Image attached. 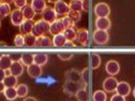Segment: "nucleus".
Instances as JSON below:
<instances>
[{
    "mask_svg": "<svg viewBox=\"0 0 135 101\" xmlns=\"http://www.w3.org/2000/svg\"><path fill=\"white\" fill-rule=\"evenodd\" d=\"M49 24L41 19L35 22L31 33L36 37H38L46 34L49 32Z\"/></svg>",
    "mask_w": 135,
    "mask_h": 101,
    "instance_id": "f257e3e1",
    "label": "nucleus"
},
{
    "mask_svg": "<svg viewBox=\"0 0 135 101\" xmlns=\"http://www.w3.org/2000/svg\"><path fill=\"white\" fill-rule=\"evenodd\" d=\"M93 40L95 44L98 45H104L108 43L109 39V34L108 31L95 30L93 33Z\"/></svg>",
    "mask_w": 135,
    "mask_h": 101,
    "instance_id": "f03ea898",
    "label": "nucleus"
},
{
    "mask_svg": "<svg viewBox=\"0 0 135 101\" xmlns=\"http://www.w3.org/2000/svg\"><path fill=\"white\" fill-rule=\"evenodd\" d=\"M110 7L105 2H99L94 7V14L97 18L108 17L110 15Z\"/></svg>",
    "mask_w": 135,
    "mask_h": 101,
    "instance_id": "7ed1b4c3",
    "label": "nucleus"
},
{
    "mask_svg": "<svg viewBox=\"0 0 135 101\" xmlns=\"http://www.w3.org/2000/svg\"><path fill=\"white\" fill-rule=\"evenodd\" d=\"M81 82H74L72 81L66 80L63 86V91L66 94L70 96H75L77 91L82 88Z\"/></svg>",
    "mask_w": 135,
    "mask_h": 101,
    "instance_id": "20e7f679",
    "label": "nucleus"
},
{
    "mask_svg": "<svg viewBox=\"0 0 135 101\" xmlns=\"http://www.w3.org/2000/svg\"><path fill=\"white\" fill-rule=\"evenodd\" d=\"M54 9L57 14V16L64 17L68 16L69 14L70 9L69 5L64 0H60L55 3H54Z\"/></svg>",
    "mask_w": 135,
    "mask_h": 101,
    "instance_id": "39448f33",
    "label": "nucleus"
},
{
    "mask_svg": "<svg viewBox=\"0 0 135 101\" xmlns=\"http://www.w3.org/2000/svg\"><path fill=\"white\" fill-rule=\"evenodd\" d=\"M75 41L81 46H89L90 41H89V33L88 30L85 28H80V29L77 30L76 38Z\"/></svg>",
    "mask_w": 135,
    "mask_h": 101,
    "instance_id": "423d86ee",
    "label": "nucleus"
},
{
    "mask_svg": "<svg viewBox=\"0 0 135 101\" xmlns=\"http://www.w3.org/2000/svg\"><path fill=\"white\" fill-rule=\"evenodd\" d=\"M118 81L116 78L113 76H110L105 79L103 83V88L105 92L112 93L116 90Z\"/></svg>",
    "mask_w": 135,
    "mask_h": 101,
    "instance_id": "0eeeda50",
    "label": "nucleus"
},
{
    "mask_svg": "<svg viewBox=\"0 0 135 101\" xmlns=\"http://www.w3.org/2000/svg\"><path fill=\"white\" fill-rule=\"evenodd\" d=\"M42 20L47 22L49 24L57 19V15L51 7H47L41 14Z\"/></svg>",
    "mask_w": 135,
    "mask_h": 101,
    "instance_id": "6e6552de",
    "label": "nucleus"
},
{
    "mask_svg": "<svg viewBox=\"0 0 135 101\" xmlns=\"http://www.w3.org/2000/svg\"><path fill=\"white\" fill-rule=\"evenodd\" d=\"M11 22L14 26H19L25 20L22 11L20 9H15L10 13Z\"/></svg>",
    "mask_w": 135,
    "mask_h": 101,
    "instance_id": "1a4fd4ad",
    "label": "nucleus"
},
{
    "mask_svg": "<svg viewBox=\"0 0 135 101\" xmlns=\"http://www.w3.org/2000/svg\"><path fill=\"white\" fill-rule=\"evenodd\" d=\"M66 29L64 26L61 18L57 19V20L49 24V32L51 35L55 36L56 34L63 33L64 30Z\"/></svg>",
    "mask_w": 135,
    "mask_h": 101,
    "instance_id": "9d476101",
    "label": "nucleus"
},
{
    "mask_svg": "<svg viewBox=\"0 0 135 101\" xmlns=\"http://www.w3.org/2000/svg\"><path fill=\"white\" fill-rule=\"evenodd\" d=\"M106 72L109 75L114 76L117 75L120 71V65L115 60H109L105 65Z\"/></svg>",
    "mask_w": 135,
    "mask_h": 101,
    "instance_id": "9b49d317",
    "label": "nucleus"
},
{
    "mask_svg": "<svg viewBox=\"0 0 135 101\" xmlns=\"http://www.w3.org/2000/svg\"><path fill=\"white\" fill-rule=\"evenodd\" d=\"M95 25L97 29L108 31L112 26V22L108 17L97 18L95 20Z\"/></svg>",
    "mask_w": 135,
    "mask_h": 101,
    "instance_id": "f8f14e48",
    "label": "nucleus"
},
{
    "mask_svg": "<svg viewBox=\"0 0 135 101\" xmlns=\"http://www.w3.org/2000/svg\"><path fill=\"white\" fill-rule=\"evenodd\" d=\"M9 74L18 78L24 72V65L20 61H13L9 69Z\"/></svg>",
    "mask_w": 135,
    "mask_h": 101,
    "instance_id": "ddd939ff",
    "label": "nucleus"
},
{
    "mask_svg": "<svg viewBox=\"0 0 135 101\" xmlns=\"http://www.w3.org/2000/svg\"><path fill=\"white\" fill-rule=\"evenodd\" d=\"M115 92L118 94H120L124 97H128L131 92V87L130 84L126 82H118Z\"/></svg>",
    "mask_w": 135,
    "mask_h": 101,
    "instance_id": "4468645a",
    "label": "nucleus"
},
{
    "mask_svg": "<svg viewBox=\"0 0 135 101\" xmlns=\"http://www.w3.org/2000/svg\"><path fill=\"white\" fill-rule=\"evenodd\" d=\"M66 80L72 81L74 82H80L81 81V74L76 69H71L65 73Z\"/></svg>",
    "mask_w": 135,
    "mask_h": 101,
    "instance_id": "2eb2a0df",
    "label": "nucleus"
},
{
    "mask_svg": "<svg viewBox=\"0 0 135 101\" xmlns=\"http://www.w3.org/2000/svg\"><path fill=\"white\" fill-rule=\"evenodd\" d=\"M35 22L33 20H25L19 26V31L23 36L31 33Z\"/></svg>",
    "mask_w": 135,
    "mask_h": 101,
    "instance_id": "dca6fc26",
    "label": "nucleus"
},
{
    "mask_svg": "<svg viewBox=\"0 0 135 101\" xmlns=\"http://www.w3.org/2000/svg\"><path fill=\"white\" fill-rule=\"evenodd\" d=\"M27 73L32 78H39L43 73L41 66H39L33 63L27 67Z\"/></svg>",
    "mask_w": 135,
    "mask_h": 101,
    "instance_id": "f3484780",
    "label": "nucleus"
},
{
    "mask_svg": "<svg viewBox=\"0 0 135 101\" xmlns=\"http://www.w3.org/2000/svg\"><path fill=\"white\" fill-rule=\"evenodd\" d=\"M31 6L36 14H41L47 8L46 0H31Z\"/></svg>",
    "mask_w": 135,
    "mask_h": 101,
    "instance_id": "a211bd4d",
    "label": "nucleus"
},
{
    "mask_svg": "<svg viewBox=\"0 0 135 101\" xmlns=\"http://www.w3.org/2000/svg\"><path fill=\"white\" fill-rule=\"evenodd\" d=\"M53 45L52 40L47 36L37 37L35 47H50Z\"/></svg>",
    "mask_w": 135,
    "mask_h": 101,
    "instance_id": "6ab92c4d",
    "label": "nucleus"
},
{
    "mask_svg": "<svg viewBox=\"0 0 135 101\" xmlns=\"http://www.w3.org/2000/svg\"><path fill=\"white\" fill-rule=\"evenodd\" d=\"M12 62L13 61L9 55L3 54L0 58V69H3L5 71L9 70Z\"/></svg>",
    "mask_w": 135,
    "mask_h": 101,
    "instance_id": "aec40b11",
    "label": "nucleus"
},
{
    "mask_svg": "<svg viewBox=\"0 0 135 101\" xmlns=\"http://www.w3.org/2000/svg\"><path fill=\"white\" fill-rule=\"evenodd\" d=\"M6 88H16L18 85V78L14 75H6L3 80Z\"/></svg>",
    "mask_w": 135,
    "mask_h": 101,
    "instance_id": "412c9836",
    "label": "nucleus"
},
{
    "mask_svg": "<svg viewBox=\"0 0 135 101\" xmlns=\"http://www.w3.org/2000/svg\"><path fill=\"white\" fill-rule=\"evenodd\" d=\"M66 41H67V39L63 33L56 34L53 37V46L55 47H63Z\"/></svg>",
    "mask_w": 135,
    "mask_h": 101,
    "instance_id": "4be33fe9",
    "label": "nucleus"
},
{
    "mask_svg": "<svg viewBox=\"0 0 135 101\" xmlns=\"http://www.w3.org/2000/svg\"><path fill=\"white\" fill-rule=\"evenodd\" d=\"M33 60L34 63L42 67L47 63L48 55L45 53L34 54Z\"/></svg>",
    "mask_w": 135,
    "mask_h": 101,
    "instance_id": "5701e85b",
    "label": "nucleus"
},
{
    "mask_svg": "<svg viewBox=\"0 0 135 101\" xmlns=\"http://www.w3.org/2000/svg\"><path fill=\"white\" fill-rule=\"evenodd\" d=\"M22 14H23L25 20H33L35 16L37 14L35 13L33 8H32L31 5L27 4L22 9Z\"/></svg>",
    "mask_w": 135,
    "mask_h": 101,
    "instance_id": "b1692460",
    "label": "nucleus"
},
{
    "mask_svg": "<svg viewBox=\"0 0 135 101\" xmlns=\"http://www.w3.org/2000/svg\"><path fill=\"white\" fill-rule=\"evenodd\" d=\"M63 34H64L67 41H74L76 38L77 31L76 30L75 26H72V27L66 28L63 32Z\"/></svg>",
    "mask_w": 135,
    "mask_h": 101,
    "instance_id": "393cba45",
    "label": "nucleus"
},
{
    "mask_svg": "<svg viewBox=\"0 0 135 101\" xmlns=\"http://www.w3.org/2000/svg\"><path fill=\"white\" fill-rule=\"evenodd\" d=\"M3 94L8 100L12 101L18 97L16 88H6L3 91Z\"/></svg>",
    "mask_w": 135,
    "mask_h": 101,
    "instance_id": "a878e982",
    "label": "nucleus"
},
{
    "mask_svg": "<svg viewBox=\"0 0 135 101\" xmlns=\"http://www.w3.org/2000/svg\"><path fill=\"white\" fill-rule=\"evenodd\" d=\"M16 89L18 98H25L28 93V87L25 84H20L19 85H17Z\"/></svg>",
    "mask_w": 135,
    "mask_h": 101,
    "instance_id": "bb28decb",
    "label": "nucleus"
},
{
    "mask_svg": "<svg viewBox=\"0 0 135 101\" xmlns=\"http://www.w3.org/2000/svg\"><path fill=\"white\" fill-rule=\"evenodd\" d=\"M11 12L10 5L3 2L0 3V20L10 15Z\"/></svg>",
    "mask_w": 135,
    "mask_h": 101,
    "instance_id": "cd10ccee",
    "label": "nucleus"
},
{
    "mask_svg": "<svg viewBox=\"0 0 135 101\" xmlns=\"http://www.w3.org/2000/svg\"><path fill=\"white\" fill-rule=\"evenodd\" d=\"M20 61L25 66H29L34 63L33 55L31 53H24L21 55Z\"/></svg>",
    "mask_w": 135,
    "mask_h": 101,
    "instance_id": "c85d7f7f",
    "label": "nucleus"
},
{
    "mask_svg": "<svg viewBox=\"0 0 135 101\" xmlns=\"http://www.w3.org/2000/svg\"><path fill=\"white\" fill-rule=\"evenodd\" d=\"M24 38H25V46L28 47H35L37 37L34 36L32 33L26 34L24 36Z\"/></svg>",
    "mask_w": 135,
    "mask_h": 101,
    "instance_id": "c756f323",
    "label": "nucleus"
},
{
    "mask_svg": "<svg viewBox=\"0 0 135 101\" xmlns=\"http://www.w3.org/2000/svg\"><path fill=\"white\" fill-rule=\"evenodd\" d=\"M75 96L78 101H89V94L84 87L79 89Z\"/></svg>",
    "mask_w": 135,
    "mask_h": 101,
    "instance_id": "7c9ffc66",
    "label": "nucleus"
},
{
    "mask_svg": "<svg viewBox=\"0 0 135 101\" xmlns=\"http://www.w3.org/2000/svg\"><path fill=\"white\" fill-rule=\"evenodd\" d=\"M69 7L71 11L81 12V11H83L82 0H71L69 3Z\"/></svg>",
    "mask_w": 135,
    "mask_h": 101,
    "instance_id": "2f4dec72",
    "label": "nucleus"
},
{
    "mask_svg": "<svg viewBox=\"0 0 135 101\" xmlns=\"http://www.w3.org/2000/svg\"><path fill=\"white\" fill-rule=\"evenodd\" d=\"M107 94L106 92L103 90L95 91L93 95V101H107Z\"/></svg>",
    "mask_w": 135,
    "mask_h": 101,
    "instance_id": "473e14b6",
    "label": "nucleus"
},
{
    "mask_svg": "<svg viewBox=\"0 0 135 101\" xmlns=\"http://www.w3.org/2000/svg\"><path fill=\"white\" fill-rule=\"evenodd\" d=\"M91 67L92 69H96L100 67L101 64V59L100 55L97 53H93L91 55Z\"/></svg>",
    "mask_w": 135,
    "mask_h": 101,
    "instance_id": "72a5a7b5",
    "label": "nucleus"
},
{
    "mask_svg": "<svg viewBox=\"0 0 135 101\" xmlns=\"http://www.w3.org/2000/svg\"><path fill=\"white\" fill-rule=\"evenodd\" d=\"M81 74V81L83 82L84 86H87L90 81V74H89V67L84 68Z\"/></svg>",
    "mask_w": 135,
    "mask_h": 101,
    "instance_id": "f704fd0d",
    "label": "nucleus"
},
{
    "mask_svg": "<svg viewBox=\"0 0 135 101\" xmlns=\"http://www.w3.org/2000/svg\"><path fill=\"white\" fill-rule=\"evenodd\" d=\"M14 43L16 47H22L25 46V38L21 34H18L15 36L14 39Z\"/></svg>",
    "mask_w": 135,
    "mask_h": 101,
    "instance_id": "c9c22d12",
    "label": "nucleus"
},
{
    "mask_svg": "<svg viewBox=\"0 0 135 101\" xmlns=\"http://www.w3.org/2000/svg\"><path fill=\"white\" fill-rule=\"evenodd\" d=\"M68 16L70 18L71 20L73 21L74 24L77 23L78 22L81 18V12H74V11H70L69 14H68Z\"/></svg>",
    "mask_w": 135,
    "mask_h": 101,
    "instance_id": "e433bc0d",
    "label": "nucleus"
},
{
    "mask_svg": "<svg viewBox=\"0 0 135 101\" xmlns=\"http://www.w3.org/2000/svg\"><path fill=\"white\" fill-rule=\"evenodd\" d=\"M74 54L70 52H61L57 53V57L62 61H68L73 57Z\"/></svg>",
    "mask_w": 135,
    "mask_h": 101,
    "instance_id": "4c0bfd02",
    "label": "nucleus"
},
{
    "mask_svg": "<svg viewBox=\"0 0 135 101\" xmlns=\"http://www.w3.org/2000/svg\"><path fill=\"white\" fill-rule=\"evenodd\" d=\"M61 20V22H62V23H63L64 26L65 28L68 27H72V26H75V24L73 22V21L71 20L70 18L68 16L62 17Z\"/></svg>",
    "mask_w": 135,
    "mask_h": 101,
    "instance_id": "58836bf2",
    "label": "nucleus"
},
{
    "mask_svg": "<svg viewBox=\"0 0 135 101\" xmlns=\"http://www.w3.org/2000/svg\"><path fill=\"white\" fill-rule=\"evenodd\" d=\"M14 6L18 9H22L24 7H25L27 3V0H14Z\"/></svg>",
    "mask_w": 135,
    "mask_h": 101,
    "instance_id": "ea45409f",
    "label": "nucleus"
},
{
    "mask_svg": "<svg viewBox=\"0 0 135 101\" xmlns=\"http://www.w3.org/2000/svg\"><path fill=\"white\" fill-rule=\"evenodd\" d=\"M110 101H126V99H125V97H122L120 94H115L112 96Z\"/></svg>",
    "mask_w": 135,
    "mask_h": 101,
    "instance_id": "a19ab883",
    "label": "nucleus"
},
{
    "mask_svg": "<svg viewBox=\"0 0 135 101\" xmlns=\"http://www.w3.org/2000/svg\"><path fill=\"white\" fill-rule=\"evenodd\" d=\"M89 0H82V7H83V11L85 12H88L89 9Z\"/></svg>",
    "mask_w": 135,
    "mask_h": 101,
    "instance_id": "79ce46f5",
    "label": "nucleus"
},
{
    "mask_svg": "<svg viewBox=\"0 0 135 101\" xmlns=\"http://www.w3.org/2000/svg\"><path fill=\"white\" fill-rule=\"evenodd\" d=\"M9 56H10L12 61H20V57H21V55L20 54H12V55H9Z\"/></svg>",
    "mask_w": 135,
    "mask_h": 101,
    "instance_id": "37998d69",
    "label": "nucleus"
},
{
    "mask_svg": "<svg viewBox=\"0 0 135 101\" xmlns=\"http://www.w3.org/2000/svg\"><path fill=\"white\" fill-rule=\"evenodd\" d=\"M76 46V45L75 43H74V41H67L66 43H65L64 44V47H68V48H71V47H75Z\"/></svg>",
    "mask_w": 135,
    "mask_h": 101,
    "instance_id": "c03bdc74",
    "label": "nucleus"
},
{
    "mask_svg": "<svg viewBox=\"0 0 135 101\" xmlns=\"http://www.w3.org/2000/svg\"><path fill=\"white\" fill-rule=\"evenodd\" d=\"M6 75V71L3 70V69H0V82H3V79L5 78Z\"/></svg>",
    "mask_w": 135,
    "mask_h": 101,
    "instance_id": "a18cd8bd",
    "label": "nucleus"
},
{
    "mask_svg": "<svg viewBox=\"0 0 135 101\" xmlns=\"http://www.w3.org/2000/svg\"><path fill=\"white\" fill-rule=\"evenodd\" d=\"M22 101H37V100L35 98H34L32 97H25V99Z\"/></svg>",
    "mask_w": 135,
    "mask_h": 101,
    "instance_id": "49530a36",
    "label": "nucleus"
},
{
    "mask_svg": "<svg viewBox=\"0 0 135 101\" xmlns=\"http://www.w3.org/2000/svg\"><path fill=\"white\" fill-rule=\"evenodd\" d=\"M5 88H6V87H5L4 84H3V82H0V93H2V92H3V91H4Z\"/></svg>",
    "mask_w": 135,
    "mask_h": 101,
    "instance_id": "de8ad7c7",
    "label": "nucleus"
},
{
    "mask_svg": "<svg viewBox=\"0 0 135 101\" xmlns=\"http://www.w3.org/2000/svg\"><path fill=\"white\" fill-rule=\"evenodd\" d=\"M14 0H2V2L5 3H7V4L10 5L11 3H14Z\"/></svg>",
    "mask_w": 135,
    "mask_h": 101,
    "instance_id": "09e8293b",
    "label": "nucleus"
},
{
    "mask_svg": "<svg viewBox=\"0 0 135 101\" xmlns=\"http://www.w3.org/2000/svg\"><path fill=\"white\" fill-rule=\"evenodd\" d=\"M8 47L6 43L3 41L0 42V47Z\"/></svg>",
    "mask_w": 135,
    "mask_h": 101,
    "instance_id": "8fccbe9b",
    "label": "nucleus"
},
{
    "mask_svg": "<svg viewBox=\"0 0 135 101\" xmlns=\"http://www.w3.org/2000/svg\"><path fill=\"white\" fill-rule=\"evenodd\" d=\"M58 1H60V0H47V2L51 3H55L56 2H58Z\"/></svg>",
    "mask_w": 135,
    "mask_h": 101,
    "instance_id": "3c124183",
    "label": "nucleus"
},
{
    "mask_svg": "<svg viewBox=\"0 0 135 101\" xmlns=\"http://www.w3.org/2000/svg\"><path fill=\"white\" fill-rule=\"evenodd\" d=\"M133 96H134V97L135 98V88H134V90H133Z\"/></svg>",
    "mask_w": 135,
    "mask_h": 101,
    "instance_id": "603ef678",
    "label": "nucleus"
},
{
    "mask_svg": "<svg viewBox=\"0 0 135 101\" xmlns=\"http://www.w3.org/2000/svg\"><path fill=\"white\" fill-rule=\"evenodd\" d=\"M3 53H0V58H1V57H2V55H3Z\"/></svg>",
    "mask_w": 135,
    "mask_h": 101,
    "instance_id": "864d4df0",
    "label": "nucleus"
},
{
    "mask_svg": "<svg viewBox=\"0 0 135 101\" xmlns=\"http://www.w3.org/2000/svg\"><path fill=\"white\" fill-rule=\"evenodd\" d=\"M1 26H2V22H1V20H0V28H1Z\"/></svg>",
    "mask_w": 135,
    "mask_h": 101,
    "instance_id": "5fc2aeb1",
    "label": "nucleus"
},
{
    "mask_svg": "<svg viewBox=\"0 0 135 101\" xmlns=\"http://www.w3.org/2000/svg\"><path fill=\"white\" fill-rule=\"evenodd\" d=\"M2 3V0H0V3Z\"/></svg>",
    "mask_w": 135,
    "mask_h": 101,
    "instance_id": "6e6d98bb",
    "label": "nucleus"
}]
</instances>
